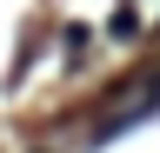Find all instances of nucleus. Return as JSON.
I'll use <instances>...</instances> for the list:
<instances>
[{
	"label": "nucleus",
	"instance_id": "obj_1",
	"mask_svg": "<svg viewBox=\"0 0 160 153\" xmlns=\"http://www.w3.org/2000/svg\"><path fill=\"white\" fill-rule=\"evenodd\" d=\"M153 107H160V73H147V80H133V87H127V93L113 100V113H100L93 140H113V133H127L133 120H147Z\"/></svg>",
	"mask_w": 160,
	"mask_h": 153
}]
</instances>
